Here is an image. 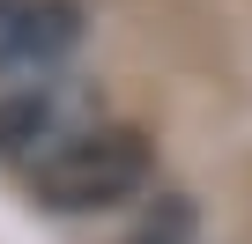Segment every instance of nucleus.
<instances>
[{
    "label": "nucleus",
    "instance_id": "f03ea898",
    "mask_svg": "<svg viewBox=\"0 0 252 244\" xmlns=\"http://www.w3.org/2000/svg\"><path fill=\"white\" fill-rule=\"evenodd\" d=\"M96 118H104V111H96L89 89H74L67 74L15 81V89H0V163L37 170L52 148H67L74 134H89Z\"/></svg>",
    "mask_w": 252,
    "mask_h": 244
},
{
    "label": "nucleus",
    "instance_id": "f257e3e1",
    "mask_svg": "<svg viewBox=\"0 0 252 244\" xmlns=\"http://www.w3.org/2000/svg\"><path fill=\"white\" fill-rule=\"evenodd\" d=\"M23 185L45 215H104V207H126L156 185V148L126 118H96L89 134L52 148L37 170H23Z\"/></svg>",
    "mask_w": 252,
    "mask_h": 244
},
{
    "label": "nucleus",
    "instance_id": "39448f33",
    "mask_svg": "<svg viewBox=\"0 0 252 244\" xmlns=\"http://www.w3.org/2000/svg\"><path fill=\"white\" fill-rule=\"evenodd\" d=\"M0 8H8V0H0Z\"/></svg>",
    "mask_w": 252,
    "mask_h": 244
},
{
    "label": "nucleus",
    "instance_id": "20e7f679",
    "mask_svg": "<svg viewBox=\"0 0 252 244\" xmlns=\"http://www.w3.org/2000/svg\"><path fill=\"white\" fill-rule=\"evenodd\" d=\"M119 244H200V207H193L186 192H156Z\"/></svg>",
    "mask_w": 252,
    "mask_h": 244
},
{
    "label": "nucleus",
    "instance_id": "7ed1b4c3",
    "mask_svg": "<svg viewBox=\"0 0 252 244\" xmlns=\"http://www.w3.org/2000/svg\"><path fill=\"white\" fill-rule=\"evenodd\" d=\"M74 45H82V8L74 0H8L0 8V89L60 74Z\"/></svg>",
    "mask_w": 252,
    "mask_h": 244
}]
</instances>
